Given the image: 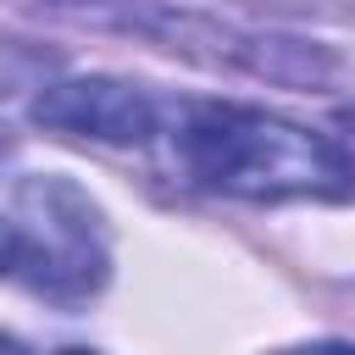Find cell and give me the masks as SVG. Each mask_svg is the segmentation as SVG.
<instances>
[{"label":"cell","mask_w":355,"mask_h":355,"mask_svg":"<svg viewBox=\"0 0 355 355\" xmlns=\"http://www.w3.org/2000/svg\"><path fill=\"white\" fill-rule=\"evenodd\" d=\"M94 22H111L122 33H139L161 50H178L200 67H233L266 83H294L316 89L338 72V55L311 44V39H283V33H255L205 11H172V6H122V11H94Z\"/></svg>","instance_id":"3957f363"},{"label":"cell","mask_w":355,"mask_h":355,"mask_svg":"<svg viewBox=\"0 0 355 355\" xmlns=\"http://www.w3.org/2000/svg\"><path fill=\"white\" fill-rule=\"evenodd\" d=\"M33 122L50 133L94 139V144H150L166 122V105L128 78L89 72V78L44 83L33 100Z\"/></svg>","instance_id":"277c9868"},{"label":"cell","mask_w":355,"mask_h":355,"mask_svg":"<svg viewBox=\"0 0 355 355\" xmlns=\"http://www.w3.org/2000/svg\"><path fill=\"white\" fill-rule=\"evenodd\" d=\"M172 150L200 189L239 194V200H349L355 194V155L338 139L239 100L178 105Z\"/></svg>","instance_id":"6da1fadb"},{"label":"cell","mask_w":355,"mask_h":355,"mask_svg":"<svg viewBox=\"0 0 355 355\" xmlns=\"http://www.w3.org/2000/svg\"><path fill=\"white\" fill-rule=\"evenodd\" d=\"M61 355H94V349H61Z\"/></svg>","instance_id":"ba28073f"},{"label":"cell","mask_w":355,"mask_h":355,"mask_svg":"<svg viewBox=\"0 0 355 355\" xmlns=\"http://www.w3.org/2000/svg\"><path fill=\"white\" fill-rule=\"evenodd\" d=\"M17 277L55 300L83 305L111 277V239L100 205L67 178L17 183Z\"/></svg>","instance_id":"7a4b0ae2"},{"label":"cell","mask_w":355,"mask_h":355,"mask_svg":"<svg viewBox=\"0 0 355 355\" xmlns=\"http://www.w3.org/2000/svg\"><path fill=\"white\" fill-rule=\"evenodd\" d=\"M344 122H349V128H355V111H344Z\"/></svg>","instance_id":"9c48e42d"},{"label":"cell","mask_w":355,"mask_h":355,"mask_svg":"<svg viewBox=\"0 0 355 355\" xmlns=\"http://www.w3.org/2000/svg\"><path fill=\"white\" fill-rule=\"evenodd\" d=\"M6 272H17V222L0 216V277Z\"/></svg>","instance_id":"5b68a950"},{"label":"cell","mask_w":355,"mask_h":355,"mask_svg":"<svg viewBox=\"0 0 355 355\" xmlns=\"http://www.w3.org/2000/svg\"><path fill=\"white\" fill-rule=\"evenodd\" d=\"M0 355H22V344H11V338H0Z\"/></svg>","instance_id":"52a82bcc"},{"label":"cell","mask_w":355,"mask_h":355,"mask_svg":"<svg viewBox=\"0 0 355 355\" xmlns=\"http://www.w3.org/2000/svg\"><path fill=\"white\" fill-rule=\"evenodd\" d=\"M277 355H355V344H300V349H277Z\"/></svg>","instance_id":"8992f818"}]
</instances>
